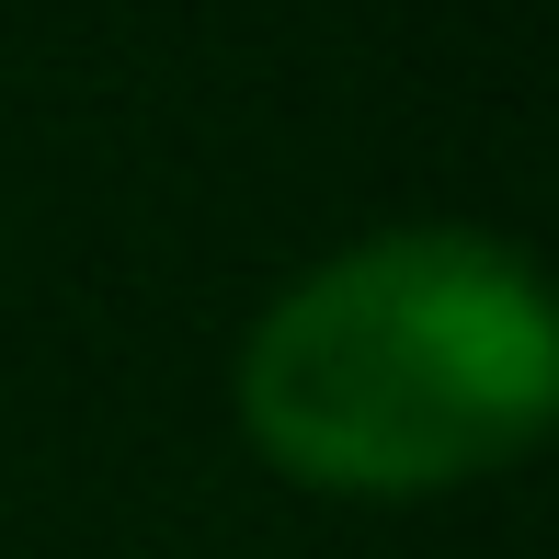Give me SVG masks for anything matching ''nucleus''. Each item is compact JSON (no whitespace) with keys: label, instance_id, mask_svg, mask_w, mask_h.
I'll use <instances>...</instances> for the list:
<instances>
[{"label":"nucleus","instance_id":"nucleus-1","mask_svg":"<svg viewBox=\"0 0 559 559\" xmlns=\"http://www.w3.org/2000/svg\"><path fill=\"white\" fill-rule=\"evenodd\" d=\"M559 412V309L502 228H377L240 332V435L309 491H456Z\"/></svg>","mask_w":559,"mask_h":559}]
</instances>
